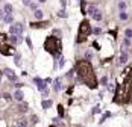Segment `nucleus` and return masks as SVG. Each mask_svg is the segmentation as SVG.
Segmentation results:
<instances>
[{"label": "nucleus", "mask_w": 132, "mask_h": 127, "mask_svg": "<svg viewBox=\"0 0 132 127\" xmlns=\"http://www.w3.org/2000/svg\"><path fill=\"white\" fill-rule=\"evenodd\" d=\"M50 106H52V100H44V101H43V107H44V109H47V107H50Z\"/></svg>", "instance_id": "17"}, {"label": "nucleus", "mask_w": 132, "mask_h": 127, "mask_svg": "<svg viewBox=\"0 0 132 127\" xmlns=\"http://www.w3.org/2000/svg\"><path fill=\"white\" fill-rule=\"evenodd\" d=\"M27 123H26V120H17L15 123H14V126H26Z\"/></svg>", "instance_id": "16"}, {"label": "nucleus", "mask_w": 132, "mask_h": 127, "mask_svg": "<svg viewBox=\"0 0 132 127\" xmlns=\"http://www.w3.org/2000/svg\"><path fill=\"white\" fill-rule=\"evenodd\" d=\"M3 11H5V15H8V14H12V5L6 3V5H5V8H3Z\"/></svg>", "instance_id": "13"}, {"label": "nucleus", "mask_w": 132, "mask_h": 127, "mask_svg": "<svg viewBox=\"0 0 132 127\" xmlns=\"http://www.w3.org/2000/svg\"><path fill=\"white\" fill-rule=\"evenodd\" d=\"M64 64H65V62H64V59L61 58V59H59V68H62V67H64Z\"/></svg>", "instance_id": "31"}, {"label": "nucleus", "mask_w": 132, "mask_h": 127, "mask_svg": "<svg viewBox=\"0 0 132 127\" xmlns=\"http://www.w3.org/2000/svg\"><path fill=\"white\" fill-rule=\"evenodd\" d=\"M126 62H128V53L122 51L120 53V64H126Z\"/></svg>", "instance_id": "11"}, {"label": "nucleus", "mask_w": 132, "mask_h": 127, "mask_svg": "<svg viewBox=\"0 0 132 127\" xmlns=\"http://www.w3.org/2000/svg\"><path fill=\"white\" fill-rule=\"evenodd\" d=\"M33 82L36 83V86H38V89H40V91H44V89H46V86H47V83H50V79H47V80H41L40 77H35V79H33Z\"/></svg>", "instance_id": "6"}, {"label": "nucleus", "mask_w": 132, "mask_h": 127, "mask_svg": "<svg viewBox=\"0 0 132 127\" xmlns=\"http://www.w3.org/2000/svg\"><path fill=\"white\" fill-rule=\"evenodd\" d=\"M52 121H53V126H59V124H62V123H59L58 118H55V120H52Z\"/></svg>", "instance_id": "27"}, {"label": "nucleus", "mask_w": 132, "mask_h": 127, "mask_svg": "<svg viewBox=\"0 0 132 127\" xmlns=\"http://www.w3.org/2000/svg\"><path fill=\"white\" fill-rule=\"evenodd\" d=\"M18 111H20V112H26V111H27V106H26V104L20 106V107H18Z\"/></svg>", "instance_id": "24"}, {"label": "nucleus", "mask_w": 132, "mask_h": 127, "mask_svg": "<svg viewBox=\"0 0 132 127\" xmlns=\"http://www.w3.org/2000/svg\"><path fill=\"white\" fill-rule=\"evenodd\" d=\"M120 18H122V20H128V14L122 11V12H120Z\"/></svg>", "instance_id": "23"}, {"label": "nucleus", "mask_w": 132, "mask_h": 127, "mask_svg": "<svg viewBox=\"0 0 132 127\" xmlns=\"http://www.w3.org/2000/svg\"><path fill=\"white\" fill-rule=\"evenodd\" d=\"M9 32H11V35H21V33H23V24H21V23L11 24Z\"/></svg>", "instance_id": "5"}, {"label": "nucleus", "mask_w": 132, "mask_h": 127, "mask_svg": "<svg viewBox=\"0 0 132 127\" xmlns=\"http://www.w3.org/2000/svg\"><path fill=\"white\" fill-rule=\"evenodd\" d=\"M93 18H94L96 21H100V20H102V14H100L99 11H96V12H94V15H93Z\"/></svg>", "instance_id": "14"}, {"label": "nucleus", "mask_w": 132, "mask_h": 127, "mask_svg": "<svg viewBox=\"0 0 132 127\" xmlns=\"http://www.w3.org/2000/svg\"><path fill=\"white\" fill-rule=\"evenodd\" d=\"M35 18H36V20H41V18H43V12L36 9V11H35Z\"/></svg>", "instance_id": "18"}, {"label": "nucleus", "mask_w": 132, "mask_h": 127, "mask_svg": "<svg viewBox=\"0 0 132 127\" xmlns=\"http://www.w3.org/2000/svg\"><path fill=\"white\" fill-rule=\"evenodd\" d=\"M2 54H5V56H11V54H14L12 44H11V45H6V44L3 42V45H2Z\"/></svg>", "instance_id": "7"}, {"label": "nucleus", "mask_w": 132, "mask_h": 127, "mask_svg": "<svg viewBox=\"0 0 132 127\" xmlns=\"http://www.w3.org/2000/svg\"><path fill=\"white\" fill-rule=\"evenodd\" d=\"M38 2H40V3H44V2H46V0H38Z\"/></svg>", "instance_id": "34"}, {"label": "nucleus", "mask_w": 132, "mask_h": 127, "mask_svg": "<svg viewBox=\"0 0 132 127\" xmlns=\"http://www.w3.org/2000/svg\"><path fill=\"white\" fill-rule=\"evenodd\" d=\"M119 9H120V11H125V9H126V3H125V2H120V3H119Z\"/></svg>", "instance_id": "21"}, {"label": "nucleus", "mask_w": 132, "mask_h": 127, "mask_svg": "<svg viewBox=\"0 0 132 127\" xmlns=\"http://www.w3.org/2000/svg\"><path fill=\"white\" fill-rule=\"evenodd\" d=\"M99 112H100V107L99 106H96V107L93 109V114H99Z\"/></svg>", "instance_id": "28"}, {"label": "nucleus", "mask_w": 132, "mask_h": 127, "mask_svg": "<svg viewBox=\"0 0 132 127\" xmlns=\"http://www.w3.org/2000/svg\"><path fill=\"white\" fill-rule=\"evenodd\" d=\"M58 114H59V117H62V115H64V109H62V106H59V107H58Z\"/></svg>", "instance_id": "26"}, {"label": "nucleus", "mask_w": 132, "mask_h": 127, "mask_svg": "<svg viewBox=\"0 0 132 127\" xmlns=\"http://www.w3.org/2000/svg\"><path fill=\"white\" fill-rule=\"evenodd\" d=\"M125 35H126V38H129V40H131V38H132V30H131V29H128V30L125 32Z\"/></svg>", "instance_id": "22"}, {"label": "nucleus", "mask_w": 132, "mask_h": 127, "mask_svg": "<svg viewBox=\"0 0 132 127\" xmlns=\"http://www.w3.org/2000/svg\"><path fill=\"white\" fill-rule=\"evenodd\" d=\"M58 15H59V17H62V18H64V17H67V14H65V11H64V9H62V11H61Z\"/></svg>", "instance_id": "30"}, {"label": "nucleus", "mask_w": 132, "mask_h": 127, "mask_svg": "<svg viewBox=\"0 0 132 127\" xmlns=\"http://www.w3.org/2000/svg\"><path fill=\"white\" fill-rule=\"evenodd\" d=\"M55 89H56V91H59V89H61V80H59V79H56V80H55Z\"/></svg>", "instance_id": "19"}, {"label": "nucleus", "mask_w": 132, "mask_h": 127, "mask_svg": "<svg viewBox=\"0 0 132 127\" xmlns=\"http://www.w3.org/2000/svg\"><path fill=\"white\" fill-rule=\"evenodd\" d=\"M132 98V67L126 68V74L122 82V85L117 86L114 101L117 104H126Z\"/></svg>", "instance_id": "1"}, {"label": "nucleus", "mask_w": 132, "mask_h": 127, "mask_svg": "<svg viewBox=\"0 0 132 127\" xmlns=\"http://www.w3.org/2000/svg\"><path fill=\"white\" fill-rule=\"evenodd\" d=\"M94 12H96V6L91 5V6L88 8V14H90V15H94Z\"/></svg>", "instance_id": "20"}, {"label": "nucleus", "mask_w": 132, "mask_h": 127, "mask_svg": "<svg viewBox=\"0 0 132 127\" xmlns=\"http://www.w3.org/2000/svg\"><path fill=\"white\" fill-rule=\"evenodd\" d=\"M90 33H91V26H90V23L87 21V20H84L82 23H81V26H79V32H78V42L81 44V42H84V41H87V38L90 36Z\"/></svg>", "instance_id": "4"}, {"label": "nucleus", "mask_w": 132, "mask_h": 127, "mask_svg": "<svg viewBox=\"0 0 132 127\" xmlns=\"http://www.w3.org/2000/svg\"><path fill=\"white\" fill-rule=\"evenodd\" d=\"M44 48H46L50 54H53V56H58V54L61 53V50H62L61 40L58 38V36H55V35L49 36V38L46 40V42H44Z\"/></svg>", "instance_id": "3"}, {"label": "nucleus", "mask_w": 132, "mask_h": 127, "mask_svg": "<svg viewBox=\"0 0 132 127\" xmlns=\"http://www.w3.org/2000/svg\"><path fill=\"white\" fill-rule=\"evenodd\" d=\"M32 124H36V123H38V117H32V121H30Z\"/></svg>", "instance_id": "29"}, {"label": "nucleus", "mask_w": 132, "mask_h": 127, "mask_svg": "<svg viewBox=\"0 0 132 127\" xmlns=\"http://www.w3.org/2000/svg\"><path fill=\"white\" fill-rule=\"evenodd\" d=\"M9 42L11 44H18V42H21V38H18V36L12 35V36H9Z\"/></svg>", "instance_id": "10"}, {"label": "nucleus", "mask_w": 132, "mask_h": 127, "mask_svg": "<svg viewBox=\"0 0 132 127\" xmlns=\"http://www.w3.org/2000/svg\"><path fill=\"white\" fill-rule=\"evenodd\" d=\"M78 76L81 77V80L91 89L97 88V79H96V74H94V70H93V65L90 64V61H79L74 67Z\"/></svg>", "instance_id": "2"}, {"label": "nucleus", "mask_w": 132, "mask_h": 127, "mask_svg": "<svg viewBox=\"0 0 132 127\" xmlns=\"http://www.w3.org/2000/svg\"><path fill=\"white\" fill-rule=\"evenodd\" d=\"M20 62H21V61H20V54H15V64L20 65Z\"/></svg>", "instance_id": "25"}, {"label": "nucleus", "mask_w": 132, "mask_h": 127, "mask_svg": "<svg viewBox=\"0 0 132 127\" xmlns=\"http://www.w3.org/2000/svg\"><path fill=\"white\" fill-rule=\"evenodd\" d=\"M14 98H15V100H18V101H21V100L24 98V94L21 92L20 89H17V91H15V94H14Z\"/></svg>", "instance_id": "9"}, {"label": "nucleus", "mask_w": 132, "mask_h": 127, "mask_svg": "<svg viewBox=\"0 0 132 127\" xmlns=\"http://www.w3.org/2000/svg\"><path fill=\"white\" fill-rule=\"evenodd\" d=\"M23 3H24L26 6H30V0H23Z\"/></svg>", "instance_id": "33"}, {"label": "nucleus", "mask_w": 132, "mask_h": 127, "mask_svg": "<svg viewBox=\"0 0 132 127\" xmlns=\"http://www.w3.org/2000/svg\"><path fill=\"white\" fill-rule=\"evenodd\" d=\"M5 76H6L9 80H12V82H14V80H17V76L14 74V71H12V70H9V68H6V70H5Z\"/></svg>", "instance_id": "8"}, {"label": "nucleus", "mask_w": 132, "mask_h": 127, "mask_svg": "<svg viewBox=\"0 0 132 127\" xmlns=\"http://www.w3.org/2000/svg\"><path fill=\"white\" fill-rule=\"evenodd\" d=\"M106 82H108V77H106V76H105V77H102V83H103V85H106Z\"/></svg>", "instance_id": "32"}, {"label": "nucleus", "mask_w": 132, "mask_h": 127, "mask_svg": "<svg viewBox=\"0 0 132 127\" xmlns=\"http://www.w3.org/2000/svg\"><path fill=\"white\" fill-rule=\"evenodd\" d=\"M47 24H49V21H41V23H32L30 26L32 27H46Z\"/></svg>", "instance_id": "12"}, {"label": "nucleus", "mask_w": 132, "mask_h": 127, "mask_svg": "<svg viewBox=\"0 0 132 127\" xmlns=\"http://www.w3.org/2000/svg\"><path fill=\"white\" fill-rule=\"evenodd\" d=\"M3 20H5V23H8V24H11V23H12V15H11V14H8V15H5V18H3Z\"/></svg>", "instance_id": "15"}]
</instances>
